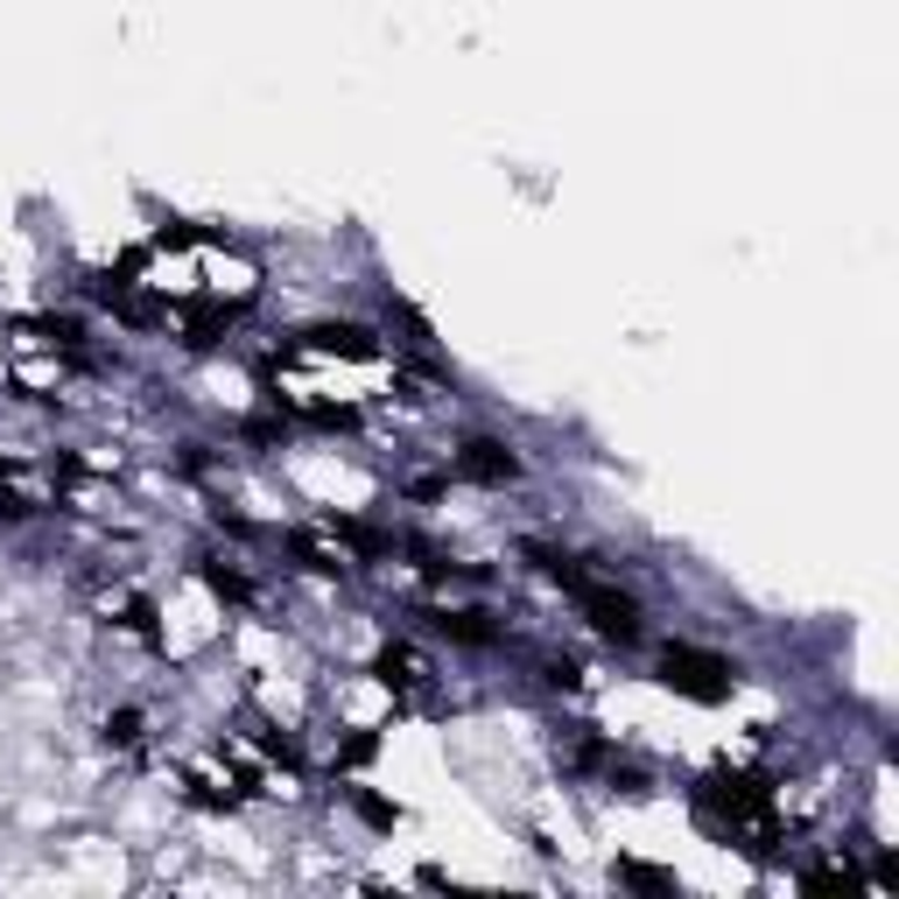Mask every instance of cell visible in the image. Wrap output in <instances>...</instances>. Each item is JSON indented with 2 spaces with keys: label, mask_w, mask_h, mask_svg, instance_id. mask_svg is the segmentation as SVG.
<instances>
[{
  "label": "cell",
  "mask_w": 899,
  "mask_h": 899,
  "mask_svg": "<svg viewBox=\"0 0 899 899\" xmlns=\"http://www.w3.org/2000/svg\"><path fill=\"white\" fill-rule=\"evenodd\" d=\"M661 682L674 696L688 702H724L731 688H738V668L724 661V654H702V647H668L661 654Z\"/></svg>",
  "instance_id": "cell-1"
},
{
  "label": "cell",
  "mask_w": 899,
  "mask_h": 899,
  "mask_svg": "<svg viewBox=\"0 0 899 899\" xmlns=\"http://www.w3.org/2000/svg\"><path fill=\"white\" fill-rule=\"evenodd\" d=\"M457 471L478 478V485H514V478H520V457L506 443H492V436H471V443L457 450Z\"/></svg>",
  "instance_id": "cell-2"
},
{
  "label": "cell",
  "mask_w": 899,
  "mask_h": 899,
  "mask_svg": "<svg viewBox=\"0 0 899 899\" xmlns=\"http://www.w3.org/2000/svg\"><path fill=\"white\" fill-rule=\"evenodd\" d=\"M372 674H380L394 696H429V661L415 647H387L380 661H372Z\"/></svg>",
  "instance_id": "cell-3"
},
{
  "label": "cell",
  "mask_w": 899,
  "mask_h": 899,
  "mask_svg": "<svg viewBox=\"0 0 899 899\" xmlns=\"http://www.w3.org/2000/svg\"><path fill=\"white\" fill-rule=\"evenodd\" d=\"M309 352H344V358H380V338L358 331V324H317L309 331Z\"/></svg>",
  "instance_id": "cell-4"
},
{
  "label": "cell",
  "mask_w": 899,
  "mask_h": 899,
  "mask_svg": "<svg viewBox=\"0 0 899 899\" xmlns=\"http://www.w3.org/2000/svg\"><path fill=\"white\" fill-rule=\"evenodd\" d=\"M611 878H619V886H640V892H674V878L654 872V864H640V858H619V864H611Z\"/></svg>",
  "instance_id": "cell-5"
},
{
  "label": "cell",
  "mask_w": 899,
  "mask_h": 899,
  "mask_svg": "<svg viewBox=\"0 0 899 899\" xmlns=\"http://www.w3.org/2000/svg\"><path fill=\"white\" fill-rule=\"evenodd\" d=\"M204 583H212L218 597H232V605H253V583L239 577V569H218V562H212V569H204Z\"/></svg>",
  "instance_id": "cell-6"
},
{
  "label": "cell",
  "mask_w": 899,
  "mask_h": 899,
  "mask_svg": "<svg viewBox=\"0 0 899 899\" xmlns=\"http://www.w3.org/2000/svg\"><path fill=\"white\" fill-rule=\"evenodd\" d=\"M106 738L113 745H134V738H141V710H119L113 724H106Z\"/></svg>",
  "instance_id": "cell-7"
},
{
  "label": "cell",
  "mask_w": 899,
  "mask_h": 899,
  "mask_svg": "<svg viewBox=\"0 0 899 899\" xmlns=\"http://www.w3.org/2000/svg\"><path fill=\"white\" fill-rule=\"evenodd\" d=\"M352 801H358V815H366V822H380V830H394V808H387L380 794H352Z\"/></svg>",
  "instance_id": "cell-8"
},
{
  "label": "cell",
  "mask_w": 899,
  "mask_h": 899,
  "mask_svg": "<svg viewBox=\"0 0 899 899\" xmlns=\"http://www.w3.org/2000/svg\"><path fill=\"white\" fill-rule=\"evenodd\" d=\"M548 682H556V688H577L583 668H577V661H548Z\"/></svg>",
  "instance_id": "cell-9"
}]
</instances>
